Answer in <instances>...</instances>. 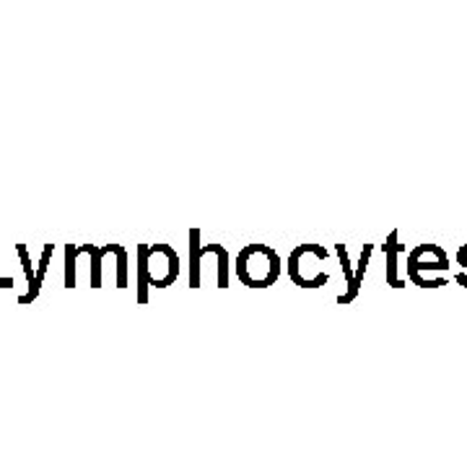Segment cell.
Segmentation results:
<instances>
[{"label":"cell","instance_id":"cell-1","mask_svg":"<svg viewBox=\"0 0 467 467\" xmlns=\"http://www.w3.org/2000/svg\"><path fill=\"white\" fill-rule=\"evenodd\" d=\"M281 270V260L278 254L265 247V244H252L239 252V263H236V273L250 288H265L275 278Z\"/></svg>","mask_w":467,"mask_h":467}]
</instances>
